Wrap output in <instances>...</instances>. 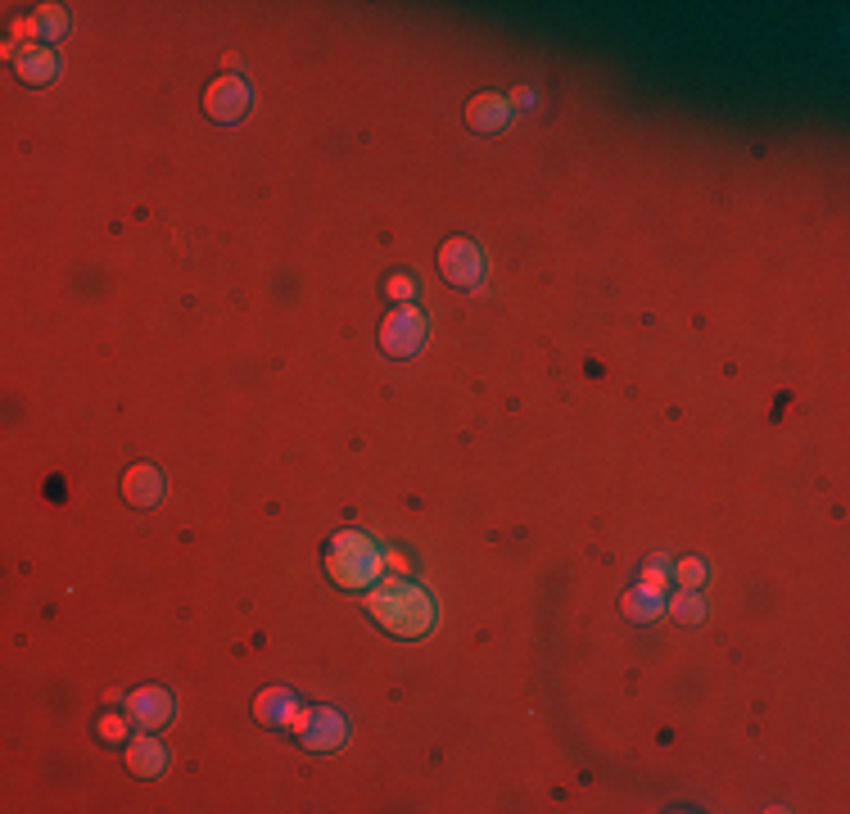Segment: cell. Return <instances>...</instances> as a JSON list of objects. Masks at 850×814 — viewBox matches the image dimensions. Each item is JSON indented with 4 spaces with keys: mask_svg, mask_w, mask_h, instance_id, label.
I'll list each match as a JSON object with an SVG mask.
<instances>
[{
    "mask_svg": "<svg viewBox=\"0 0 850 814\" xmlns=\"http://www.w3.org/2000/svg\"><path fill=\"white\" fill-rule=\"evenodd\" d=\"M168 747L159 743V737H136V743L127 747V769L136 773V779H159V773L168 769Z\"/></svg>",
    "mask_w": 850,
    "mask_h": 814,
    "instance_id": "12",
    "label": "cell"
},
{
    "mask_svg": "<svg viewBox=\"0 0 850 814\" xmlns=\"http://www.w3.org/2000/svg\"><path fill=\"white\" fill-rule=\"evenodd\" d=\"M253 715H258V724H268V728H290L294 715H299V697H294L290 688H268V692H258Z\"/></svg>",
    "mask_w": 850,
    "mask_h": 814,
    "instance_id": "10",
    "label": "cell"
},
{
    "mask_svg": "<svg viewBox=\"0 0 850 814\" xmlns=\"http://www.w3.org/2000/svg\"><path fill=\"white\" fill-rule=\"evenodd\" d=\"M675 615H679V620H688V624H701V615H706V607H701L696 588H679V598H675Z\"/></svg>",
    "mask_w": 850,
    "mask_h": 814,
    "instance_id": "16",
    "label": "cell"
},
{
    "mask_svg": "<svg viewBox=\"0 0 850 814\" xmlns=\"http://www.w3.org/2000/svg\"><path fill=\"white\" fill-rule=\"evenodd\" d=\"M290 728H294V737H299V747H308V751H336V747H344V737H349L344 715L330 711V706L299 711Z\"/></svg>",
    "mask_w": 850,
    "mask_h": 814,
    "instance_id": "4",
    "label": "cell"
},
{
    "mask_svg": "<svg viewBox=\"0 0 850 814\" xmlns=\"http://www.w3.org/2000/svg\"><path fill=\"white\" fill-rule=\"evenodd\" d=\"M665 611V588L660 584H651V579H643L638 588H630V593H624V615L630 620H656Z\"/></svg>",
    "mask_w": 850,
    "mask_h": 814,
    "instance_id": "13",
    "label": "cell"
},
{
    "mask_svg": "<svg viewBox=\"0 0 850 814\" xmlns=\"http://www.w3.org/2000/svg\"><path fill=\"white\" fill-rule=\"evenodd\" d=\"M366 611H372L381 620V629H389L394 638H426L439 620L434 598L412 579H385L376 588H366Z\"/></svg>",
    "mask_w": 850,
    "mask_h": 814,
    "instance_id": "1",
    "label": "cell"
},
{
    "mask_svg": "<svg viewBox=\"0 0 850 814\" xmlns=\"http://www.w3.org/2000/svg\"><path fill=\"white\" fill-rule=\"evenodd\" d=\"M706 575H711V566L701 562V557H683V562L675 566V579H679V588H701V584H706Z\"/></svg>",
    "mask_w": 850,
    "mask_h": 814,
    "instance_id": "15",
    "label": "cell"
},
{
    "mask_svg": "<svg viewBox=\"0 0 850 814\" xmlns=\"http://www.w3.org/2000/svg\"><path fill=\"white\" fill-rule=\"evenodd\" d=\"M68 32V14L59 5H42V14L27 19V36H42V42H59Z\"/></svg>",
    "mask_w": 850,
    "mask_h": 814,
    "instance_id": "14",
    "label": "cell"
},
{
    "mask_svg": "<svg viewBox=\"0 0 850 814\" xmlns=\"http://www.w3.org/2000/svg\"><path fill=\"white\" fill-rule=\"evenodd\" d=\"M172 715H177V697H172L168 688H136V692L127 697V720H132L136 728H145V733H155V728L172 724Z\"/></svg>",
    "mask_w": 850,
    "mask_h": 814,
    "instance_id": "7",
    "label": "cell"
},
{
    "mask_svg": "<svg viewBox=\"0 0 850 814\" xmlns=\"http://www.w3.org/2000/svg\"><path fill=\"white\" fill-rule=\"evenodd\" d=\"M466 118H471V127L475 132H485V136H498V132H507L511 127V100L507 95H475L471 104H466Z\"/></svg>",
    "mask_w": 850,
    "mask_h": 814,
    "instance_id": "9",
    "label": "cell"
},
{
    "mask_svg": "<svg viewBox=\"0 0 850 814\" xmlns=\"http://www.w3.org/2000/svg\"><path fill=\"white\" fill-rule=\"evenodd\" d=\"M123 498L132 507H155L163 498V471L159 466H132L123 475Z\"/></svg>",
    "mask_w": 850,
    "mask_h": 814,
    "instance_id": "11",
    "label": "cell"
},
{
    "mask_svg": "<svg viewBox=\"0 0 850 814\" xmlns=\"http://www.w3.org/2000/svg\"><path fill=\"white\" fill-rule=\"evenodd\" d=\"M385 290H389V299H398L403 308H408V304L417 299V281H412V276H389V285H385Z\"/></svg>",
    "mask_w": 850,
    "mask_h": 814,
    "instance_id": "18",
    "label": "cell"
},
{
    "mask_svg": "<svg viewBox=\"0 0 850 814\" xmlns=\"http://www.w3.org/2000/svg\"><path fill=\"white\" fill-rule=\"evenodd\" d=\"M426 340H430V317L421 308H412V304L389 313L385 326H381V349L389 358H412V353L426 349Z\"/></svg>",
    "mask_w": 850,
    "mask_h": 814,
    "instance_id": "3",
    "label": "cell"
},
{
    "mask_svg": "<svg viewBox=\"0 0 850 814\" xmlns=\"http://www.w3.org/2000/svg\"><path fill=\"white\" fill-rule=\"evenodd\" d=\"M326 570L340 588H376L381 570H385V547L362 530H344V534L330 539Z\"/></svg>",
    "mask_w": 850,
    "mask_h": 814,
    "instance_id": "2",
    "label": "cell"
},
{
    "mask_svg": "<svg viewBox=\"0 0 850 814\" xmlns=\"http://www.w3.org/2000/svg\"><path fill=\"white\" fill-rule=\"evenodd\" d=\"M204 109L213 123H240L249 109H253V91L245 78H217L208 91H204Z\"/></svg>",
    "mask_w": 850,
    "mask_h": 814,
    "instance_id": "6",
    "label": "cell"
},
{
    "mask_svg": "<svg viewBox=\"0 0 850 814\" xmlns=\"http://www.w3.org/2000/svg\"><path fill=\"white\" fill-rule=\"evenodd\" d=\"M439 272H443V281L457 285V290H475L479 281H485V253H479L475 240L453 236L449 245L439 249Z\"/></svg>",
    "mask_w": 850,
    "mask_h": 814,
    "instance_id": "5",
    "label": "cell"
},
{
    "mask_svg": "<svg viewBox=\"0 0 850 814\" xmlns=\"http://www.w3.org/2000/svg\"><path fill=\"white\" fill-rule=\"evenodd\" d=\"M95 733H100V743H109V747H118L123 737H127V720L123 715H104L100 724H95Z\"/></svg>",
    "mask_w": 850,
    "mask_h": 814,
    "instance_id": "17",
    "label": "cell"
},
{
    "mask_svg": "<svg viewBox=\"0 0 850 814\" xmlns=\"http://www.w3.org/2000/svg\"><path fill=\"white\" fill-rule=\"evenodd\" d=\"M14 68H19V78H23L27 87H50V82L59 78L64 59H59L55 46H27V50L14 55Z\"/></svg>",
    "mask_w": 850,
    "mask_h": 814,
    "instance_id": "8",
    "label": "cell"
}]
</instances>
